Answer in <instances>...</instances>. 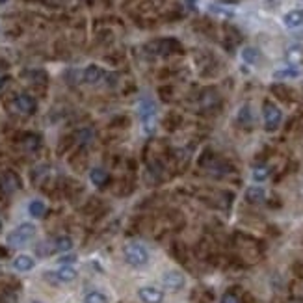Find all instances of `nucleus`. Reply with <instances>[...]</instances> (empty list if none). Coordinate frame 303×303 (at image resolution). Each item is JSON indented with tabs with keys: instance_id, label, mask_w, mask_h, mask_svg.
<instances>
[{
	"instance_id": "15",
	"label": "nucleus",
	"mask_w": 303,
	"mask_h": 303,
	"mask_svg": "<svg viewBox=\"0 0 303 303\" xmlns=\"http://www.w3.org/2000/svg\"><path fill=\"white\" fill-rule=\"evenodd\" d=\"M52 249H54V251H60V253H67V251L73 249V240L69 237H58L54 242H52Z\"/></svg>"
},
{
	"instance_id": "23",
	"label": "nucleus",
	"mask_w": 303,
	"mask_h": 303,
	"mask_svg": "<svg viewBox=\"0 0 303 303\" xmlns=\"http://www.w3.org/2000/svg\"><path fill=\"white\" fill-rule=\"evenodd\" d=\"M219 303H240V299H238L237 294L227 292V294H223V296H221V301H219Z\"/></svg>"
},
{
	"instance_id": "6",
	"label": "nucleus",
	"mask_w": 303,
	"mask_h": 303,
	"mask_svg": "<svg viewBox=\"0 0 303 303\" xmlns=\"http://www.w3.org/2000/svg\"><path fill=\"white\" fill-rule=\"evenodd\" d=\"M47 277H52L58 283H73L74 279L79 277V272L74 266H60L56 272L47 273Z\"/></svg>"
},
{
	"instance_id": "2",
	"label": "nucleus",
	"mask_w": 303,
	"mask_h": 303,
	"mask_svg": "<svg viewBox=\"0 0 303 303\" xmlns=\"http://www.w3.org/2000/svg\"><path fill=\"white\" fill-rule=\"evenodd\" d=\"M36 233H37V229L34 223H21L19 227H15V229L8 235L6 240L12 248H23V246H26L28 242L34 240Z\"/></svg>"
},
{
	"instance_id": "24",
	"label": "nucleus",
	"mask_w": 303,
	"mask_h": 303,
	"mask_svg": "<svg viewBox=\"0 0 303 303\" xmlns=\"http://www.w3.org/2000/svg\"><path fill=\"white\" fill-rule=\"evenodd\" d=\"M210 10H212L214 13H221V15H227V17H231V15H233V12H225L223 8H218V6H210Z\"/></svg>"
},
{
	"instance_id": "1",
	"label": "nucleus",
	"mask_w": 303,
	"mask_h": 303,
	"mask_svg": "<svg viewBox=\"0 0 303 303\" xmlns=\"http://www.w3.org/2000/svg\"><path fill=\"white\" fill-rule=\"evenodd\" d=\"M123 255H125V262L132 268H143L149 262V251L138 242L127 244L123 249Z\"/></svg>"
},
{
	"instance_id": "9",
	"label": "nucleus",
	"mask_w": 303,
	"mask_h": 303,
	"mask_svg": "<svg viewBox=\"0 0 303 303\" xmlns=\"http://www.w3.org/2000/svg\"><path fill=\"white\" fill-rule=\"evenodd\" d=\"M34 266H36V261L32 259L30 255H19V257L13 259V268L17 272H30Z\"/></svg>"
},
{
	"instance_id": "25",
	"label": "nucleus",
	"mask_w": 303,
	"mask_h": 303,
	"mask_svg": "<svg viewBox=\"0 0 303 303\" xmlns=\"http://www.w3.org/2000/svg\"><path fill=\"white\" fill-rule=\"evenodd\" d=\"M4 82H6V80H4V77H0V90L4 88Z\"/></svg>"
},
{
	"instance_id": "16",
	"label": "nucleus",
	"mask_w": 303,
	"mask_h": 303,
	"mask_svg": "<svg viewBox=\"0 0 303 303\" xmlns=\"http://www.w3.org/2000/svg\"><path fill=\"white\" fill-rule=\"evenodd\" d=\"M242 60L246 63H249V65H253V63H257V61L261 60V50L257 49V47H246L242 50Z\"/></svg>"
},
{
	"instance_id": "14",
	"label": "nucleus",
	"mask_w": 303,
	"mask_h": 303,
	"mask_svg": "<svg viewBox=\"0 0 303 303\" xmlns=\"http://www.w3.org/2000/svg\"><path fill=\"white\" fill-rule=\"evenodd\" d=\"M108 177H110L108 171L103 170V168H93L90 173V179L95 186H104V184L108 182Z\"/></svg>"
},
{
	"instance_id": "28",
	"label": "nucleus",
	"mask_w": 303,
	"mask_h": 303,
	"mask_svg": "<svg viewBox=\"0 0 303 303\" xmlns=\"http://www.w3.org/2000/svg\"><path fill=\"white\" fill-rule=\"evenodd\" d=\"M34 303H37V301H34Z\"/></svg>"
},
{
	"instance_id": "22",
	"label": "nucleus",
	"mask_w": 303,
	"mask_h": 303,
	"mask_svg": "<svg viewBox=\"0 0 303 303\" xmlns=\"http://www.w3.org/2000/svg\"><path fill=\"white\" fill-rule=\"evenodd\" d=\"M77 261V255H63V257H60L58 259V262H60L61 266H73V262Z\"/></svg>"
},
{
	"instance_id": "21",
	"label": "nucleus",
	"mask_w": 303,
	"mask_h": 303,
	"mask_svg": "<svg viewBox=\"0 0 303 303\" xmlns=\"http://www.w3.org/2000/svg\"><path fill=\"white\" fill-rule=\"evenodd\" d=\"M251 119H253V117H251V108L246 104V106H242V110L238 112V123H240V125H249Z\"/></svg>"
},
{
	"instance_id": "7",
	"label": "nucleus",
	"mask_w": 303,
	"mask_h": 303,
	"mask_svg": "<svg viewBox=\"0 0 303 303\" xmlns=\"http://www.w3.org/2000/svg\"><path fill=\"white\" fill-rule=\"evenodd\" d=\"M138 297L143 303H162L164 301V292L158 290L157 286H141L138 290Z\"/></svg>"
},
{
	"instance_id": "3",
	"label": "nucleus",
	"mask_w": 303,
	"mask_h": 303,
	"mask_svg": "<svg viewBox=\"0 0 303 303\" xmlns=\"http://www.w3.org/2000/svg\"><path fill=\"white\" fill-rule=\"evenodd\" d=\"M138 114L141 123H143V130L147 134H153V130H155V115H157V104H155V101L143 99L138 106Z\"/></svg>"
},
{
	"instance_id": "13",
	"label": "nucleus",
	"mask_w": 303,
	"mask_h": 303,
	"mask_svg": "<svg viewBox=\"0 0 303 303\" xmlns=\"http://www.w3.org/2000/svg\"><path fill=\"white\" fill-rule=\"evenodd\" d=\"M0 186H2V190L6 192V194H12V192H15L19 186L17 179L13 177V173H4V175L0 177Z\"/></svg>"
},
{
	"instance_id": "19",
	"label": "nucleus",
	"mask_w": 303,
	"mask_h": 303,
	"mask_svg": "<svg viewBox=\"0 0 303 303\" xmlns=\"http://www.w3.org/2000/svg\"><path fill=\"white\" fill-rule=\"evenodd\" d=\"M84 303H108V296H106L104 292L91 290V292H88V294H86Z\"/></svg>"
},
{
	"instance_id": "18",
	"label": "nucleus",
	"mask_w": 303,
	"mask_h": 303,
	"mask_svg": "<svg viewBox=\"0 0 303 303\" xmlns=\"http://www.w3.org/2000/svg\"><path fill=\"white\" fill-rule=\"evenodd\" d=\"M299 77V69L297 67H285V69H279L273 73V79L281 80V79H296Z\"/></svg>"
},
{
	"instance_id": "17",
	"label": "nucleus",
	"mask_w": 303,
	"mask_h": 303,
	"mask_svg": "<svg viewBox=\"0 0 303 303\" xmlns=\"http://www.w3.org/2000/svg\"><path fill=\"white\" fill-rule=\"evenodd\" d=\"M28 212H30V216H34V218H43L45 212H47V205H45L41 199H34L30 201V205H28Z\"/></svg>"
},
{
	"instance_id": "8",
	"label": "nucleus",
	"mask_w": 303,
	"mask_h": 303,
	"mask_svg": "<svg viewBox=\"0 0 303 303\" xmlns=\"http://www.w3.org/2000/svg\"><path fill=\"white\" fill-rule=\"evenodd\" d=\"M15 108L21 112V114H34L36 112V99L30 97V95H17L15 99Z\"/></svg>"
},
{
	"instance_id": "4",
	"label": "nucleus",
	"mask_w": 303,
	"mask_h": 303,
	"mask_svg": "<svg viewBox=\"0 0 303 303\" xmlns=\"http://www.w3.org/2000/svg\"><path fill=\"white\" fill-rule=\"evenodd\" d=\"M262 114H264V127H266L268 132H273V130H277L279 123L283 119V114H281V110L272 103H266L264 104V110H262Z\"/></svg>"
},
{
	"instance_id": "10",
	"label": "nucleus",
	"mask_w": 303,
	"mask_h": 303,
	"mask_svg": "<svg viewBox=\"0 0 303 303\" xmlns=\"http://www.w3.org/2000/svg\"><path fill=\"white\" fill-rule=\"evenodd\" d=\"M104 79V69L99 65H88L84 69V80L88 84H97L99 80Z\"/></svg>"
},
{
	"instance_id": "20",
	"label": "nucleus",
	"mask_w": 303,
	"mask_h": 303,
	"mask_svg": "<svg viewBox=\"0 0 303 303\" xmlns=\"http://www.w3.org/2000/svg\"><path fill=\"white\" fill-rule=\"evenodd\" d=\"M251 177H253V181H257V182L266 181L268 177H270V168H266V166H259V168H255L253 170Z\"/></svg>"
},
{
	"instance_id": "26",
	"label": "nucleus",
	"mask_w": 303,
	"mask_h": 303,
	"mask_svg": "<svg viewBox=\"0 0 303 303\" xmlns=\"http://www.w3.org/2000/svg\"><path fill=\"white\" fill-rule=\"evenodd\" d=\"M6 2H8V0H0V4H6Z\"/></svg>"
},
{
	"instance_id": "11",
	"label": "nucleus",
	"mask_w": 303,
	"mask_h": 303,
	"mask_svg": "<svg viewBox=\"0 0 303 303\" xmlns=\"http://www.w3.org/2000/svg\"><path fill=\"white\" fill-rule=\"evenodd\" d=\"M264 199H266V190L261 188V186H251V188L246 190V201H248V203L259 205V203H262Z\"/></svg>"
},
{
	"instance_id": "27",
	"label": "nucleus",
	"mask_w": 303,
	"mask_h": 303,
	"mask_svg": "<svg viewBox=\"0 0 303 303\" xmlns=\"http://www.w3.org/2000/svg\"><path fill=\"white\" fill-rule=\"evenodd\" d=\"M299 4H301V6H303V0H299Z\"/></svg>"
},
{
	"instance_id": "12",
	"label": "nucleus",
	"mask_w": 303,
	"mask_h": 303,
	"mask_svg": "<svg viewBox=\"0 0 303 303\" xmlns=\"http://www.w3.org/2000/svg\"><path fill=\"white\" fill-rule=\"evenodd\" d=\"M283 23H285L286 28H297V26L303 25V12L301 10H292L283 17Z\"/></svg>"
},
{
	"instance_id": "5",
	"label": "nucleus",
	"mask_w": 303,
	"mask_h": 303,
	"mask_svg": "<svg viewBox=\"0 0 303 303\" xmlns=\"http://www.w3.org/2000/svg\"><path fill=\"white\" fill-rule=\"evenodd\" d=\"M162 283H164V286L168 288V290L177 292V290H181L182 286H184L186 279H184V275H182L181 272H177V270H170V272L164 273Z\"/></svg>"
}]
</instances>
